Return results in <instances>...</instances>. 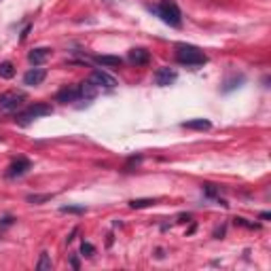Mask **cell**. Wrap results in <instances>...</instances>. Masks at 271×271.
<instances>
[{"label": "cell", "mask_w": 271, "mask_h": 271, "mask_svg": "<svg viewBox=\"0 0 271 271\" xmlns=\"http://www.w3.org/2000/svg\"><path fill=\"white\" fill-rule=\"evenodd\" d=\"M53 195L51 193H45V195H28L26 199H28V204H45V202H49V199H51Z\"/></svg>", "instance_id": "17"}, {"label": "cell", "mask_w": 271, "mask_h": 271, "mask_svg": "<svg viewBox=\"0 0 271 271\" xmlns=\"http://www.w3.org/2000/svg\"><path fill=\"white\" fill-rule=\"evenodd\" d=\"M204 191H206L208 197H216L218 195V189L214 187V184H204Z\"/></svg>", "instance_id": "20"}, {"label": "cell", "mask_w": 271, "mask_h": 271, "mask_svg": "<svg viewBox=\"0 0 271 271\" xmlns=\"http://www.w3.org/2000/svg\"><path fill=\"white\" fill-rule=\"evenodd\" d=\"M77 87H79V95L85 97V100H93L97 95V89H100L97 85H93L91 81H83V83L77 85Z\"/></svg>", "instance_id": "10"}, {"label": "cell", "mask_w": 271, "mask_h": 271, "mask_svg": "<svg viewBox=\"0 0 271 271\" xmlns=\"http://www.w3.org/2000/svg\"><path fill=\"white\" fill-rule=\"evenodd\" d=\"M47 72L42 68H32L28 70V72L23 75V85H30V87H34V85H40L42 81H45Z\"/></svg>", "instance_id": "8"}, {"label": "cell", "mask_w": 271, "mask_h": 271, "mask_svg": "<svg viewBox=\"0 0 271 271\" xmlns=\"http://www.w3.org/2000/svg\"><path fill=\"white\" fill-rule=\"evenodd\" d=\"M77 100H81V95H79V87H66V89L58 91V102H62V104L77 102Z\"/></svg>", "instance_id": "12"}, {"label": "cell", "mask_w": 271, "mask_h": 271, "mask_svg": "<svg viewBox=\"0 0 271 271\" xmlns=\"http://www.w3.org/2000/svg\"><path fill=\"white\" fill-rule=\"evenodd\" d=\"M23 102H26V93H21V91H7L0 95V108L9 110V112L21 108Z\"/></svg>", "instance_id": "3"}, {"label": "cell", "mask_w": 271, "mask_h": 271, "mask_svg": "<svg viewBox=\"0 0 271 271\" xmlns=\"http://www.w3.org/2000/svg\"><path fill=\"white\" fill-rule=\"evenodd\" d=\"M182 127H187V130H199V132H204V130H210L212 123L208 119H195V121L182 123Z\"/></svg>", "instance_id": "14"}, {"label": "cell", "mask_w": 271, "mask_h": 271, "mask_svg": "<svg viewBox=\"0 0 271 271\" xmlns=\"http://www.w3.org/2000/svg\"><path fill=\"white\" fill-rule=\"evenodd\" d=\"M81 252H83V256H87V259H91V256L95 254V248H93L91 244H87V241H83V246H81Z\"/></svg>", "instance_id": "19"}, {"label": "cell", "mask_w": 271, "mask_h": 271, "mask_svg": "<svg viewBox=\"0 0 271 271\" xmlns=\"http://www.w3.org/2000/svg\"><path fill=\"white\" fill-rule=\"evenodd\" d=\"M176 60L182 66H204L208 62V55L193 45H178L176 47Z\"/></svg>", "instance_id": "1"}, {"label": "cell", "mask_w": 271, "mask_h": 271, "mask_svg": "<svg viewBox=\"0 0 271 271\" xmlns=\"http://www.w3.org/2000/svg\"><path fill=\"white\" fill-rule=\"evenodd\" d=\"M176 79H178V75L174 72V70H169V68H159L155 72V83L159 85V87H167V85H172Z\"/></svg>", "instance_id": "7"}, {"label": "cell", "mask_w": 271, "mask_h": 271, "mask_svg": "<svg viewBox=\"0 0 271 271\" xmlns=\"http://www.w3.org/2000/svg\"><path fill=\"white\" fill-rule=\"evenodd\" d=\"M15 77V66L11 62H3L0 64V79H13Z\"/></svg>", "instance_id": "16"}, {"label": "cell", "mask_w": 271, "mask_h": 271, "mask_svg": "<svg viewBox=\"0 0 271 271\" xmlns=\"http://www.w3.org/2000/svg\"><path fill=\"white\" fill-rule=\"evenodd\" d=\"M51 267H53V263H51L49 252H42L38 263H36V271H51Z\"/></svg>", "instance_id": "15"}, {"label": "cell", "mask_w": 271, "mask_h": 271, "mask_svg": "<svg viewBox=\"0 0 271 271\" xmlns=\"http://www.w3.org/2000/svg\"><path fill=\"white\" fill-rule=\"evenodd\" d=\"M130 62L136 66H146L151 62V53L146 49H132L130 51Z\"/></svg>", "instance_id": "11"}, {"label": "cell", "mask_w": 271, "mask_h": 271, "mask_svg": "<svg viewBox=\"0 0 271 271\" xmlns=\"http://www.w3.org/2000/svg\"><path fill=\"white\" fill-rule=\"evenodd\" d=\"M157 15H159L165 23H169V26H174V28H180L182 26V15H180V9H178V5L174 3V0H163L161 5H157L155 9H153Z\"/></svg>", "instance_id": "2"}, {"label": "cell", "mask_w": 271, "mask_h": 271, "mask_svg": "<svg viewBox=\"0 0 271 271\" xmlns=\"http://www.w3.org/2000/svg\"><path fill=\"white\" fill-rule=\"evenodd\" d=\"M49 55H51V49H47V47H38V49H32V51H30L28 60H30V64H34V66H40V64H45V62H47Z\"/></svg>", "instance_id": "9"}, {"label": "cell", "mask_w": 271, "mask_h": 271, "mask_svg": "<svg viewBox=\"0 0 271 271\" xmlns=\"http://www.w3.org/2000/svg\"><path fill=\"white\" fill-rule=\"evenodd\" d=\"M95 62H97L100 66H104V68H119V66L123 64V60L117 58V55H97Z\"/></svg>", "instance_id": "13"}, {"label": "cell", "mask_w": 271, "mask_h": 271, "mask_svg": "<svg viewBox=\"0 0 271 271\" xmlns=\"http://www.w3.org/2000/svg\"><path fill=\"white\" fill-rule=\"evenodd\" d=\"M153 204H155V199H132V202H130L132 208H149Z\"/></svg>", "instance_id": "18"}, {"label": "cell", "mask_w": 271, "mask_h": 271, "mask_svg": "<svg viewBox=\"0 0 271 271\" xmlns=\"http://www.w3.org/2000/svg\"><path fill=\"white\" fill-rule=\"evenodd\" d=\"M32 167V163L28 161V159H23V157H19V159H15L11 165H9V169H7V176L9 178H17V176H23L28 169Z\"/></svg>", "instance_id": "6"}, {"label": "cell", "mask_w": 271, "mask_h": 271, "mask_svg": "<svg viewBox=\"0 0 271 271\" xmlns=\"http://www.w3.org/2000/svg\"><path fill=\"white\" fill-rule=\"evenodd\" d=\"M89 81H91L93 85H97V87H106V89L117 87V81H115V77H110L108 72H104V70H93Z\"/></svg>", "instance_id": "5"}, {"label": "cell", "mask_w": 271, "mask_h": 271, "mask_svg": "<svg viewBox=\"0 0 271 271\" xmlns=\"http://www.w3.org/2000/svg\"><path fill=\"white\" fill-rule=\"evenodd\" d=\"M104 3H121V0H104Z\"/></svg>", "instance_id": "22"}, {"label": "cell", "mask_w": 271, "mask_h": 271, "mask_svg": "<svg viewBox=\"0 0 271 271\" xmlns=\"http://www.w3.org/2000/svg\"><path fill=\"white\" fill-rule=\"evenodd\" d=\"M62 212H70V214H83L85 208H72V206H64Z\"/></svg>", "instance_id": "21"}, {"label": "cell", "mask_w": 271, "mask_h": 271, "mask_svg": "<svg viewBox=\"0 0 271 271\" xmlns=\"http://www.w3.org/2000/svg\"><path fill=\"white\" fill-rule=\"evenodd\" d=\"M51 112H53V108H51L49 104H42V102H40V104H32L19 119H21V123H28V121H32V119L47 117V115H51Z\"/></svg>", "instance_id": "4"}]
</instances>
